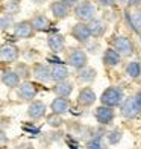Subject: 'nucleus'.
<instances>
[{
  "mask_svg": "<svg viewBox=\"0 0 141 149\" xmlns=\"http://www.w3.org/2000/svg\"><path fill=\"white\" fill-rule=\"evenodd\" d=\"M38 85L35 82H32V81H21L20 85L17 87V96L20 100H23V102H32L33 99L37 97L38 94Z\"/></svg>",
  "mask_w": 141,
  "mask_h": 149,
  "instance_id": "6",
  "label": "nucleus"
},
{
  "mask_svg": "<svg viewBox=\"0 0 141 149\" xmlns=\"http://www.w3.org/2000/svg\"><path fill=\"white\" fill-rule=\"evenodd\" d=\"M70 76V70L68 67L64 64H52L50 65V81L52 82H62V81H67Z\"/></svg>",
  "mask_w": 141,
  "mask_h": 149,
  "instance_id": "15",
  "label": "nucleus"
},
{
  "mask_svg": "<svg viewBox=\"0 0 141 149\" xmlns=\"http://www.w3.org/2000/svg\"><path fill=\"white\" fill-rule=\"evenodd\" d=\"M65 63L68 64L71 69H82V67L88 65V55L84 49L80 47H70L67 50V55H65Z\"/></svg>",
  "mask_w": 141,
  "mask_h": 149,
  "instance_id": "4",
  "label": "nucleus"
},
{
  "mask_svg": "<svg viewBox=\"0 0 141 149\" xmlns=\"http://www.w3.org/2000/svg\"><path fill=\"white\" fill-rule=\"evenodd\" d=\"M0 81H2V84L5 87H8V88H17L20 85V82H21L20 76L12 69L2 70V73H0Z\"/></svg>",
  "mask_w": 141,
  "mask_h": 149,
  "instance_id": "18",
  "label": "nucleus"
},
{
  "mask_svg": "<svg viewBox=\"0 0 141 149\" xmlns=\"http://www.w3.org/2000/svg\"><path fill=\"white\" fill-rule=\"evenodd\" d=\"M140 40H141V33H140Z\"/></svg>",
  "mask_w": 141,
  "mask_h": 149,
  "instance_id": "39",
  "label": "nucleus"
},
{
  "mask_svg": "<svg viewBox=\"0 0 141 149\" xmlns=\"http://www.w3.org/2000/svg\"><path fill=\"white\" fill-rule=\"evenodd\" d=\"M20 11V0H9L6 5V14L9 15H15Z\"/></svg>",
  "mask_w": 141,
  "mask_h": 149,
  "instance_id": "31",
  "label": "nucleus"
},
{
  "mask_svg": "<svg viewBox=\"0 0 141 149\" xmlns=\"http://www.w3.org/2000/svg\"><path fill=\"white\" fill-rule=\"evenodd\" d=\"M73 15L80 23H88L91 18L96 17V5L91 0H80L71 9Z\"/></svg>",
  "mask_w": 141,
  "mask_h": 149,
  "instance_id": "3",
  "label": "nucleus"
},
{
  "mask_svg": "<svg viewBox=\"0 0 141 149\" xmlns=\"http://www.w3.org/2000/svg\"><path fill=\"white\" fill-rule=\"evenodd\" d=\"M61 2H64V3H67V5H70V6H75L76 3L80 2V0H61Z\"/></svg>",
  "mask_w": 141,
  "mask_h": 149,
  "instance_id": "34",
  "label": "nucleus"
},
{
  "mask_svg": "<svg viewBox=\"0 0 141 149\" xmlns=\"http://www.w3.org/2000/svg\"><path fill=\"white\" fill-rule=\"evenodd\" d=\"M0 49H2V43H0Z\"/></svg>",
  "mask_w": 141,
  "mask_h": 149,
  "instance_id": "38",
  "label": "nucleus"
},
{
  "mask_svg": "<svg viewBox=\"0 0 141 149\" xmlns=\"http://www.w3.org/2000/svg\"><path fill=\"white\" fill-rule=\"evenodd\" d=\"M14 23H15L14 22V15H9V14L2 15V17H0V32L12 28V24H14Z\"/></svg>",
  "mask_w": 141,
  "mask_h": 149,
  "instance_id": "30",
  "label": "nucleus"
},
{
  "mask_svg": "<svg viewBox=\"0 0 141 149\" xmlns=\"http://www.w3.org/2000/svg\"><path fill=\"white\" fill-rule=\"evenodd\" d=\"M28 149H33V148H32V146H28Z\"/></svg>",
  "mask_w": 141,
  "mask_h": 149,
  "instance_id": "37",
  "label": "nucleus"
},
{
  "mask_svg": "<svg viewBox=\"0 0 141 149\" xmlns=\"http://www.w3.org/2000/svg\"><path fill=\"white\" fill-rule=\"evenodd\" d=\"M124 72L131 79H140L141 78V64L138 61H131V63L126 64Z\"/></svg>",
  "mask_w": 141,
  "mask_h": 149,
  "instance_id": "26",
  "label": "nucleus"
},
{
  "mask_svg": "<svg viewBox=\"0 0 141 149\" xmlns=\"http://www.w3.org/2000/svg\"><path fill=\"white\" fill-rule=\"evenodd\" d=\"M124 99V91L122 87L118 85H111L108 88H105L102 96H100V102L105 107H109V108H117L122 105Z\"/></svg>",
  "mask_w": 141,
  "mask_h": 149,
  "instance_id": "2",
  "label": "nucleus"
},
{
  "mask_svg": "<svg viewBox=\"0 0 141 149\" xmlns=\"http://www.w3.org/2000/svg\"><path fill=\"white\" fill-rule=\"evenodd\" d=\"M102 61H103V65L105 67H117L120 63H122V55L112 47H108V49L103 50V55H102Z\"/></svg>",
  "mask_w": 141,
  "mask_h": 149,
  "instance_id": "19",
  "label": "nucleus"
},
{
  "mask_svg": "<svg viewBox=\"0 0 141 149\" xmlns=\"http://www.w3.org/2000/svg\"><path fill=\"white\" fill-rule=\"evenodd\" d=\"M46 120H47V125L52 126V128H59V126H61V125L64 123L62 117L59 116V114H55V113L49 114V116L46 117Z\"/></svg>",
  "mask_w": 141,
  "mask_h": 149,
  "instance_id": "29",
  "label": "nucleus"
},
{
  "mask_svg": "<svg viewBox=\"0 0 141 149\" xmlns=\"http://www.w3.org/2000/svg\"><path fill=\"white\" fill-rule=\"evenodd\" d=\"M86 26H88V31L91 33V38H100L106 33V31H108V24L99 17L91 18L90 22L86 23Z\"/></svg>",
  "mask_w": 141,
  "mask_h": 149,
  "instance_id": "14",
  "label": "nucleus"
},
{
  "mask_svg": "<svg viewBox=\"0 0 141 149\" xmlns=\"http://www.w3.org/2000/svg\"><path fill=\"white\" fill-rule=\"evenodd\" d=\"M94 117H96L99 125L106 126V125H111L114 122V119H115V111H114V108L100 105L94 110Z\"/></svg>",
  "mask_w": 141,
  "mask_h": 149,
  "instance_id": "8",
  "label": "nucleus"
},
{
  "mask_svg": "<svg viewBox=\"0 0 141 149\" xmlns=\"http://www.w3.org/2000/svg\"><path fill=\"white\" fill-rule=\"evenodd\" d=\"M49 9L52 12V15L56 20H65L71 14V6L61 2V0H53V2L49 5Z\"/></svg>",
  "mask_w": 141,
  "mask_h": 149,
  "instance_id": "12",
  "label": "nucleus"
},
{
  "mask_svg": "<svg viewBox=\"0 0 141 149\" xmlns=\"http://www.w3.org/2000/svg\"><path fill=\"white\" fill-rule=\"evenodd\" d=\"M85 149H106V146L103 145L102 135H94V137H91L85 143Z\"/></svg>",
  "mask_w": 141,
  "mask_h": 149,
  "instance_id": "27",
  "label": "nucleus"
},
{
  "mask_svg": "<svg viewBox=\"0 0 141 149\" xmlns=\"http://www.w3.org/2000/svg\"><path fill=\"white\" fill-rule=\"evenodd\" d=\"M47 46L53 53H61L65 49V38L59 32H52L47 35Z\"/></svg>",
  "mask_w": 141,
  "mask_h": 149,
  "instance_id": "17",
  "label": "nucleus"
},
{
  "mask_svg": "<svg viewBox=\"0 0 141 149\" xmlns=\"http://www.w3.org/2000/svg\"><path fill=\"white\" fill-rule=\"evenodd\" d=\"M122 137H123V131L118 130V128H115V130H112V131H109L108 134H106V140H108V143L112 145V146L120 143Z\"/></svg>",
  "mask_w": 141,
  "mask_h": 149,
  "instance_id": "28",
  "label": "nucleus"
},
{
  "mask_svg": "<svg viewBox=\"0 0 141 149\" xmlns=\"http://www.w3.org/2000/svg\"><path fill=\"white\" fill-rule=\"evenodd\" d=\"M12 70L18 74L21 81H28V79L32 76L30 65H29L28 63H15V65H14V69H12Z\"/></svg>",
  "mask_w": 141,
  "mask_h": 149,
  "instance_id": "25",
  "label": "nucleus"
},
{
  "mask_svg": "<svg viewBox=\"0 0 141 149\" xmlns=\"http://www.w3.org/2000/svg\"><path fill=\"white\" fill-rule=\"evenodd\" d=\"M73 90H75V85H73L68 79L62 81V82H56L52 88V91L55 93L58 97H70Z\"/></svg>",
  "mask_w": 141,
  "mask_h": 149,
  "instance_id": "22",
  "label": "nucleus"
},
{
  "mask_svg": "<svg viewBox=\"0 0 141 149\" xmlns=\"http://www.w3.org/2000/svg\"><path fill=\"white\" fill-rule=\"evenodd\" d=\"M100 6H105V8H112V6L117 5V0H96Z\"/></svg>",
  "mask_w": 141,
  "mask_h": 149,
  "instance_id": "32",
  "label": "nucleus"
},
{
  "mask_svg": "<svg viewBox=\"0 0 141 149\" xmlns=\"http://www.w3.org/2000/svg\"><path fill=\"white\" fill-rule=\"evenodd\" d=\"M26 114H28V117L32 119V120H41L47 116V105L43 102V100L33 99L32 102H29Z\"/></svg>",
  "mask_w": 141,
  "mask_h": 149,
  "instance_id": "9",
  "label": "nucleus"
},
{
  "mask_svg": "<svg viewBox=\"0 0 141 149\" xmlns=\"http://www.w3.org/2000/svg\"><path fill=\"white\" fill-rule=\"evenodd\" d=\"M112 49H115L122 56H129L133 55L135 52V44H133L132 38L126 37V35H117L111 40Z\"/></svg>",
  "mask_w": 141,
  "mask_h": 149,
  "instance_id": "5",
  "label": "nucleus"
},
{
  "mask_svg": "<svg viewBox=\"0 0 141 149\" xmlns=\"http://www.w3.org/2000/svg\"><path fill=\"white\" fill-rule=\"evenodd\" d=\"M32 72V78L38 81V82L47 84L50 82V65L44 64V63H33V65L30 67Z\"/></svg>",
  "mask_w": 141,
  "mask_h": 149,
  "instance_id": "10",
  "label": "nucleus"
},
{
  "mask_svg": "<svg viewBox=\"0 0 141 149\" xmlns=\"http://www.w3.org/2000/svg\"><path fill=\"white\" fill-rule=\"evenodd\" d=\"M70 35L80 44H86L91 40V33L88 31V26H86V23H80V22H77L76 24L71 26Z\"/></svg>",
  "mask_w": 141,
  "mask_h": 149,
  "instance_id": "11",
  "label": "nucleus"
},
{
  "mask_svg": "<svg viewBox=\"0 0 141 149\" xmlns=\"http://www.w3.org/2000/svg\"><path fill=\"white\" fill-rule=\"evenodd\" d=\"M124 2L129 8H138V6L141 5V0H124Z\"/></svg>",
  "mask_w": 141,
  "mask_h": 149,
  "instance_id": "33",
  "label": "nucleus"
},
{
  "mask_svg": "<svg viewBox=\"0 0 141 149\" xmlns=\"http://www.w3.org/2000/svg\"><path fill=\"white\" fill-rule=\"evenodd\" d=\"M12 32L14 37L20 38V40H30L35 37V31H33L32 24L29 20H21V22H15L12 24Z\"/></svg>",
  "mask_w": 141,
  "mask_h": 149,
  "instance_id": "7",
  "label": "nucleus"
},
{
  "mask_svg": "<svg viewBox=\"0 0 141 149\" xmlns=\"http://www.w3.org/2000/svg\"><path fill=\"white\" fill-rule=\"evenodd\" d=\"M50 110L52 113L55 114H59V116H62V114L68 113L70 111V99L68 97H55L52 100L50 104Z\"/></svg>",
  "mask_w": 141,
  "mask_h": 149,
  "instance_id": "21",
  "label": "nucleus"
},
{
  "mask_svg": "<svg viewBox=\"0 0 141 149\" xmlns=\"http://www.w3.org/2000/svg\"><path fill=\"white\" fill-rule=\"evenodd\" d=\"M0 58L6 63H17L20 58V49L15 44L6 43L2 44V49H0Z\"/></svg>",
  "mask_w": 141,
  "mask_h": 149,
  "instance_id": "16",
  "label": "nucleus"
},
{
  "mask_svg": "<svg viewBox=\"0 0 141 149\" xmlns=\"http://www.w3.org/2000/svg\"><path fill=\"white\" fill-rule=\"evenodd\" d=\"M97 100V96L91 87H82L77 93V102L82 107H91Z\"/></svg>",
  "mask_w": 141,
  "mask_h": 149,
  "instance_id": "20",
  "label": "nucleus"
},
{
  "mask_svg": "<svg viewBox=\"0 0 141 149\" xmlns=\"http://www.w3.org/2000/svg\"><path fill=\"white\" fill-rule=\"evenodd\" d=\"M6 141H8V137L5 135L3 131H0V143H6Z\"/></svg>",
  "mask_w": 141,
  "mask_h": 149,
  "instance_id": "35",
  "label": "nucleus"
},
{
  "mask_svg": "<svg viewBox=\"0 0 141 149\" xmlns=\"http://www.w3.org/2000/svg\"><path fill=\"white\" fill-rule=\"evenodd\" d=\"M32 3H35V5H41V3H44L46 0H30Z\"/></svg>",
  "mask_w": 141,
  "mask_h": 149,
  "instance_id": "36",
  "label": "nucleus"
},
{
  "mask_svg": "<svg viewBox=\"0 0 141 149\" xmlns=\"http://www.w3.org/2000/svg\"><path fill=\"white\" fill-rule=\"evenodd\" d=\"M97 76V72L96 69H93L90 65H85L82 69H79L77 73H76V78L79 82H84V84H91L94 82V79Z\"/></svg>",
  "mask_w": 141,
  "mask_h": 149,
  "instance_id": "23",
  "label": "nucleus"
},
{
  "mask_svg": "<svg viewBox=\"0 0 141 149\" xmlns=\"http://www.w3.org/2000/svg\"><path fill=\"white\" fill-rule=\"evenodd\" d=\"M141 113V90L135 93L133 96L124 97L120 105V114L124 119H135Z\"/></svg>",
  "mask_w": 141,
  "mask_h": 149,
  "instance_id": "1",
  "label": "nucleus"
},
{
  "mask_svg": "<svg viewBox=\"0 0 141 149\" xmlns=\"http://www.w3.org/2000/svg\"><path fill=\"white\" fill-rule=\"evenodd\" d=\"M30 24L35 32H49L52 29V23L47 15L41 14V12H37V14H33L30 17Z\"/></svg>",
  "mask_w": 141,
  "mask_h": 149,
  "instance_id": "13",
  "label": "nucleus"
},
{
  "mask_svg": "<svg viewBox=\"0 0 141 149\" xmlns=\"http://www.w3.org/2000/svg\"><path fill=\"white\" fill-rule=\"evenodd\" d=\"M126 20L133 32L141 33V8L133 9L132 12H126Z\"/></svg>",
  "mask_w": 141,
  "mask_h": 149,
  "instance_id": "24",
  "label": "nucleus"
}]
</instances>
